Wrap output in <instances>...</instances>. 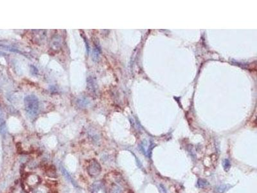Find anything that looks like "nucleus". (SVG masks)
I'll return each instance as SVG.
<instances>
[{
    "instance_id": "nucleus-5",
    "label": "nucleus",
    "mask_w": 257,
    "mask_h": 193,
    "mask_svg": "<svg viewBox=\"0 0 257 193\" xmlns=\"http://www.w3.org/2000/svg\"><path fill=\"white\" fill-rule=\"evenodd\" d=\"M207 185H208V182L205 180H202V179H199L197 181V186L199 187H205V186H206Z\"/></svg>"
},
{
    "instance_id": "nucleus-1",
    "label": "nucleus",
    "mask_w": 257,
    "mask_h": 193,
    "mask_svg": "<svg viewBox=\"0 0 257 193\" xmlns=\"http://www.w3.org/2000/svg\"><path fill=\"white\" fill-rule=\"evenodd\" d=\"M25 106L27 113L32 115L35 116L39 111V101L38 99L34 95H30L26 96L25 100Z\"/></svg>"
},
{
    "instance_id": "nucleus-4",
    "label": "nucleus",
    "mask_w": 257,
    "mask_h": 193,
    "mask_svg": "<svg viewBox=\"0 0 257 193\" xmlns=\"http://www.w3.org/2000/svg\"><path fill=\"white\" fill-rule=\"evenodd\" d=\"M228 185L220 186L219 187H218L217 188V191L219 193H222V192H225L226 191H227L228 189H230V188H228Z\"/></svg>"
},
{
    "instance_id": "nucleus-7",
    "label": "nucleus",
    "mask_w": 257,
    "mask_h": 193,
    "mask_svg": "<svg viewBox=\"0 0 257 193\" xmlns=\"http://www.w3.org/2000/svg\"><path fill=\"white\" fill-rule=\"evenodd\" d=\"M159 189H160V191L162 193H167V191H166V190H165V187L163 185H162V184L159 185Z\"/></svg>"
},
{
    "instance_id": "nucleus-6",
    "label": "nucleus",
    "mask_w": 257,
    "mask_h": 193,
    "mask_svg": "<svg viewBox=\"0 0 257 193\" xmlns=\"http://www.w3.org/2000/svg\"><path fill=\"white\" fill-rule=\"evenodd\" d=\"M121 189L118 186H116L113 188L112 193H121Z\"/></svg>"
},
{
    "instance_id": "nucleus-3",
    "label": "nucleus",
    "mask_w": 257,
    "mask_h": 193,
    "mask_svg": "<svg viewBox=\"0 0 257 193\" xmlns=\"http://www.w3.org/2000/svg\"><path fill=\"white\" fill-rule=\"evenodd\" d=\"M222 166L225 171H228L231 167L230 161L228 159H224L222 162Z\"/></svg>"
},
{
    "instance_id": "nucleus-2",
    "label": "nucleus",
    "mask_w": 257,
    "mask_h": 193,
    "mask_svg": "<svg viewBox=\"0 0 257 193\" xmlns=\"http://www.w3.org/2000/svg\"><path fill=\"white\" fill-rule=\"evenodd\" d=\"M93 193H106L105 187L102 184H95V187H93Z\"/></svg>"
}]
</instances>
